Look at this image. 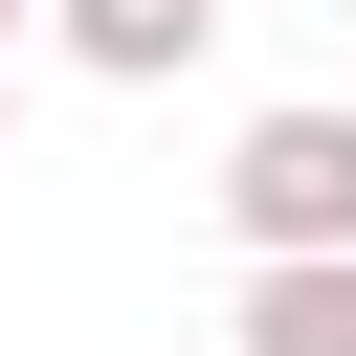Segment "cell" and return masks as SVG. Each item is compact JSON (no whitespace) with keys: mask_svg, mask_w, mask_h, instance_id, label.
<instances>
[{"mask_svg":"<svg viewBox=\"0 0 356 356\" xmlns=\"http://www.w3.org/2000/svg\"><path fill=\"white\" fill-rule=\"evenodd\" d=\"M44 44H67L89 89H178V67L222 44V0H44Z\"/></svg>","mask_w":356,"mask_h":356,"instance_id":"cell-2","label":"cell"},{"mask_svg":"<svg viewBox=\"0 0 356 356\" xmlns=\"http://www.w3.org/2000/svg\"><path fill=\"white\" fill-rule=\"evenodd\" d=\"M22 44H44V0H0V89H22Z\"/></svg>","mask_w":356,"mask_h":356,"instance_id":"cell-4","label":"cell"},{"mask_svg":"<svg viewBox=\"0 0 356 356\" xmlns=\"http://www.w3.org/2000/svg\"><path fill=\"white\" fill-rule=\"evenodd\" d=\"M0 178H22V89H0Z\"/></svg>","mask_w":356,"mask_h":356,"instance_id":"cell-5","label":"cell"},{"mask_svg":"<svg viewBox=\"0 0 356 356\" xmlns=\"http://www.w3.org/2000/svg\"><path fill=\"white\" fill-rule=\"evenodd\" d=\"M222 245L245 267H334L356 245V111H245L222 134Z\"/></svg>","mask_w":356,"mask_h":356,"instance_id":"cell-1","label":"cell"},{"mask_svg":"<svg viewBox=\"0 0 356 356\" xmlns=\"http://www.w3.org/2000/svg\"><path fill=\"white\" fill-rule=\"evenodd\" d=\"M222 356H356V245L334 267H245L222 289Z\"/></svg>","mask_w":356,"mask_h":356,"instance_id":"cell-3","label":"cell"}]
</instances>
